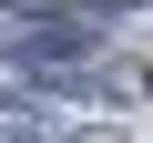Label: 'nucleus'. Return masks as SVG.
<instances>
[{"label":"nucleus","mask_w":153,"mask_h":143,"mask_svg":"<svg viewBox=\"0 0 153 143\" xmlns=\"http://www.w3.org/2000/svg\"><path fill=\"white\" fill-rule=\"evenodd\" d=\"M102 10H133V0H102Z\"/></svg>","instance_id":"f257e3e1"}]
</instances>
